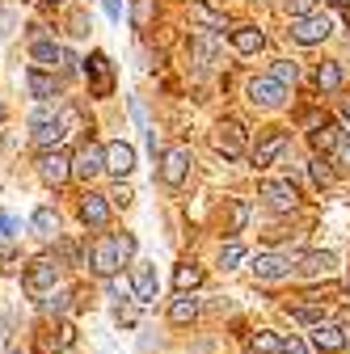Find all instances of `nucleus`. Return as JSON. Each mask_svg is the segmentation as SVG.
<instances>
[{
	"label": "nucleus",
	"instance_id": "obj_1",
	"mask_svg": "<svg viewBox=\"0 0 350 354\" xmlns=\"http://www.w3.org/2000/svg\"><path fill=\"white\" fill-rule=\"evenodd\" d=\"M30 136H34V144L42 148V152H55L59 148V140L68 136V127H64V114L59 110H34L30 114Z\"/></svg>",
	"mask_w": 350,
	"mask_h": 354
},
{
	"label": "nucleus",
	"instance_id": "obj_2",
	"mask_svg": "<svg viewBox=\"0 0 350 354\" xmlns=\"http://www.w3.org/2000/svg\"><path fill=\"white\" fill-rule=\"evenodd\" d=\"M190 165H194V160H190V148H186V144H173V148H165V156H160V182L178 190V186L186 182Z\"/></svg>",
	"mask_w": 350,
	"mask_h": 354
},
{
	"label": "nucleus",
	"instance_id": "obj_3",
	"mask_svg": "<svg viewBox=\"0 0 350 354\" xmlns=\"http://www.w3.org/2000/svg\"><path fill=\"white\" fill-rule=\"evenodd\" d=\"M55 279H59V261L55 257H34L30 266H26V291L30 295H47L51 287H55Z\"/></svg>",
	"mask_w": 350,
	"mask_h": 354
},
{
	"label": "nucleus",
	"instance_id": "obj_4",
	"mask_svg": "<svg viewBox=\"0 0 350 354\" xmlns=\"http://www.w3.org/2000/svg\"><path fill=\"white\" fill-rule=\"evenodd\" d=\"M329 30H333L329 17H325V13H313V17H291V30H287V34L300 42V47H317V42L329 38Z\"/></svg>",
	"mask_w": 350,
	"mask_h": 354
},
{
	"label": "nucleus",
	"instance_id": "obj_5",
	"mask_svg": "<svg viewBox=\"0 0 350 354\" xmlns=\"http://www.w3.org/2000/svg\"><path fill=\"white\" fill-rule=\"evenodd\" d=\"M249 102L261 110H279L287 102V84H279L275 76H253L249 80Z\"/></svg>",
	"mask_w": 350,
	"mask_h": 354
},
{
	"label": "nucleus",
	"instance_id": "obj_6",
	"mask_svg": "<svg viewBox=\"0 0 350 354\" xmlns=\"http://www.w3.org/2000/svg\"><path fill=\"white\" fill-rule=\"evenodd\" d=\"M295 270V257L291 253H257L253 257V274L261 279V283H279V279H287Z\"/></svg>",
	"mask_w": 350,
	"mask_h": 354
},
{
	"label": "nucleus",
	"instance_id": "obj_7",
	"mask_svg": "<svg viewBox=\"0 0 350 354\" xmlns=\"http://www.w3.org/2000/svg\"><path fill=\"white\" fill-rule=\"evenodd\" d=\"M215 152H220L224 160H237L245 152V127L237 118H224L220 127H215Z\"/></svg>",
	"mask_w": 350,
	"mask_h": 354
},
{
	"label": "nucleus",
	"instance_id": "obj_8",
	"mask_svg": "<svg viewBox=\"0 0 350 354\" xmlns=\"http://www.w3.org/2000/svg\"><path fill=\"white\" fill-rule=\"evenodd\" d=\"M89 261H93V274H102V279H114V274H118V266H122L118 241H114V236H102V241H93V253H89Z\"/></svg>",
	"mask_w": 350,
	"mask_h": 354
},
{
	"label": "nucleus",
	"instance_id": "obj_9",
	"mask_svg": "<svg viewBox=\"0 0 350 354\" xmlns=\"http://www.w3.org/2000/svg\"><path fill=\"white\" fill-rule=\"evenodd\" d=\"M38 177H42V182H47V186H64L68 182V177H72V156L68 152H42L38 156Z\"/></svg>",
	"mask_w": 350,
	"mask_h": 354
},
{
	"label": "nucleus",
	"instance_id": "obj_10",
	"mask_svg": "<svg viewBox=\"0 0 350 354\" xmlns=\"http://www.w3.org/2000/svg\"><path fill=\"white\" fill-rule=\"evenodd\" d=\"M84 72H89V80H93V97H110L114 93V64H110L106 51H93L89 64H84Z\"/></svg>",
	"mask_w": 350,
	"mask_h": 354
},
{
	"label": "nucleus",
	"instance_id": "obj_11",
	"mask_svg": "<svg viewBox=\"0 0 350 354\" xmlns=\"http://www.w3.org/2000/svg\"><path fill=\"white\" fill-rule=\"evenodd\" d=\"M261 203H266L270 211H295L300 207V190L287 182H261Z\"/></svg>",
	"mask_w": 350,
	"mask_h": 354
},
{
	"label": "nucleus",
	"instance_id": "obj_12",
	"mask_svg": "<svg viewBox=\"0 0 350 354\" xmlns=\"http://www.w3.org/2000/svg\"><path fill=\"white\" fill-rule=\"evenodd\" d=\"M102 169H106V148H98V144H84V148L72 156V173L84 177V182H89V177H98Z\"/></svg>",
	"mask_w": 350,
	"mask_h": 354
},
{
	"label": "nucleus",
	"instance_id": "obj_13",
	"mask_svg": "<svg viewBox=\"0 0 350 354\" xmlns=\"http://www.w3.org/2000/svg\"><path fill=\"white\" fill-rule=\"evenodd\" d=\"M131 291H136V304L156 299V270H152L148 261H136V266H131Z\"/></svg>",
	"mask_w": 350,
	"mask_h": 354
},
{
	"label": "nucleus",
	"instance_id": "obj_14",
	"mask_svg": "<svg viewBox=\"0 0 350 354\" xmlns=\"http://www.w3.org/2000/svg\"><path fill=\"white\" fill-rule=\"evenodd\" d=\"M283 152H287V131H270L266 140H257V148H253V165H257V169H266V165H275Z\"/></svg>",
	"mask_w": 350,
	"mask_h": 354
},
{
	"label": "nucleus",
	"instance_id": "obj_15",
	"mask_svg": "<svg viewBox=\"0 0 350 354\" xmlns=\"http://www.w3.org/2000/svg\"><path fill=\"white\" fill-rule=\"evenodd\" d=\"M106 169H110L114 177H127L131 169H136V148H131V144H122V140L106 144Z\"/></svg>",
	"mask_w": 350,
	"mask_h": 354
},
{
	"label": "nucleus",
	"instance_id": "obj_16",
	"mask_svg": "<svg viewBox=\"0 0 350 354\" xmlns=\"http://www.w3.org/2000/svg\"><path fill=\"white\" fill-rule=\"evenodd\" d=\"M295 270H300L304 279L333 274V253H321V249H313V253H300V257H295Z\"/></svg>",
	"mask_w": 350,
	"mask_h": 354
},
{
	"label": "nucleus",
	"instance_id": "obj_17",
	"mask_svg": "<svg viewBox=\"0 0 350 354\" xmlns=\"http://www.w3.org/2000/svg\"><path fill=\"white\" fill-rule=\"evenodd\" d=\"M26 88H30V97H38V102L59 97V80H55L51 72H42V68H30V72H26Z\"/></svg>",
	"mask_w": 350,
	"mask_h": 354
},
{
	"label": "nucleus",
	"instance_id": "obj_18",
	"mask_svg": "<svg viewBox=\"0 0 350 354\" xmlns=\"http://www.w3.org/2000/svg\"><path fill=\"white\" fill-rule=\"evenodd\" d=\"M80 219H84L89 228H106V224H110V203H106V194H84Z\"/></svg>",
	"mask_w": 350,
	"mask_h": 354
},
{
	"label": "nucleus",
	"instance_id": "obj_19",
	"mask_svg": "<svg viewBox=\"0 0 350 354\" xmlns=\"http://www.w3.org/2000/svg\"><path fill=\"white\" fill-rule=\"evenodd\" d=\"M346 342H350V337H346V329H342V325H333V321H325V325H317V329H313V346H317V350H325V354H338Z\"/></svg>",
	"mask_w": 350,
	"mask_h": 354
},
{
	"label": "nucleus",
	"instance_id": "obj_20",
	"mask_svg": "<svg viewBox=\"0 0 350 354\" xmlns=\"http://www.w3.org/2000/svg\"><path fill=\"white\" fill-rule=\"evenodd\" d=\"M30 55H34L38 68H64V47L51 42V38H34L30 42Z\"/></svg>",
	"mask_w": 350,
	"mask_h": 354
},
{
	"label": "nucleus",
	"instance_id": "obj_21",
	"mask_svg": "<svg viewBox=\"0 0 350 354\" xmlns=\"http://www.w3.org/2000/svg\"><path fill=\"white\" fill-rule=\"evenodd\" d=\"M261 42H266V34H261L257 26H237V30H232V47H237L241 55H257Z\"/></svg>",
	"mask_w": 350,
	"mask_h": 354
},
{
	"label": "nucleus",
	"instance_id": "obj_22",
	"mask_svg": "<svg viewBox=\"0 0 350 354\" xmlns=\"http://www.w3.org/2000/svg\"><path fill=\"white\" fill-rule=\"evenodd\" d=\"M308 136H313V148H317V152H325V156H333V152H338V144H342V131H338V122H329V118H325L317 131H308Z\"/></svg>",
	"mask_w": 350,
	"mask_h": 354
},
{
	"label": "nucleus",
	"instance_id": "obj_23",
	"mask_svg": "<svg viewBox=\"0 0 350 354\" xmlns=\"http://www.w3.org/2000/svg\"><path fill=\"white\" fill-rule=\"evenodd\" d=\"M194 317H199V299H194V295H186V291H182L178 299L169 304V321H173V325H190Z\"/></svg>",
	"mask_w": 350,
	"mask_h": 354
},
{
	"label": "nucleus",
	"instance_id": "obj_24",
	"mask_svg": "<svg viewBox=\"0 0 350 354\" xmlns=\"http://www.w3.org/2000/svg\"><path fill=\"white\" fill-rule=\"evenodd\" d=\"M190 21H199V26H207V30H228V17L215 13L211 5H203V0H194V5H190Z\"/></svg>",
	"mask_w": 350,
	"mask_h": 354
},
{
	"label": "nucleus",
	"instance_id": "obj_25",
	"mask_svg": "<svg viewBox=\"0 0 350 354\" xmlns=\"http://www.w3.org/2000/svg\"><path fill=\"white\" fill-rule=\"evenodd\" d=\"M72 337H76V329H72V325H59L55 337H51V333H42V337H38V350H42V354H55V350L72 346Z\"/></svg>",
	"mask_w": 350,
	"mask_h": 354
},
{
	"label": "nucleus",
	"instance_id": "obj_26",
	"mask_svg": "<svg viewBox=\"0 0 350 354\" xmlns=\"http://www.w3.org/2000/svg\"><path fill=\"white\" fill-rule=\"evenodd\" d=\"M30 224H34V232H38V236H55V232H59V215H55L51 207H38Z\"/></svg>",
	"mask_w": 350,
	"mask_h": 354
},
{
	"label": "nucleus",
	"instance_id": "obj_27",
	"mask_svg": "<svg viewBox=\"0 0 350 354\" xmlns=\"http://www.w3.org/2000/svg\"><path fill=\"white\" fill-rule=\"evenodd\" d=\"M203 283V270H199V266H178V270H173V287H178V291H194Z\"/></svg>",
	"mask_w": 350,
	"mask_h": 354
},
{
	"label": "nucleus",
	"instance_id": "obj_28",
	"mask_svg": "<svg viewBox=\"0 0 350 354\" xmlns=\"http://www.w3.org/2000/svg\"><path fill=\"white\" fill-rule=\"evenodd\" d=\"M317 84H321V93H333V88L342 84V68H338V59H325V64L317 68Z\"/></svg>",
	"mask_w": 350,
	"mask_h": 354
},
{
	"label": "nucleus",
	"instance_id": "obj_29",
	"mask_svg": "<svg viewBox=\"0 0 350 354\" xmlns=\"http://www.w3.org/2000/svg\"><path fill=\"white\" fill-rule=\"evenodd\" d=\"M291 321H304V325H325V308L321 304H300V308H287Z\"/></svg>",
	"mask_w": 350,
	"mask_h": 354
},
{
	"label": "nucleus",
	"instance_id": "obj_30",
	"mask_svg": "<svg viewBox=\"0 0 350 354\" xmlns=\"http://www.w3.org/2000/svg\"><path fill=\"white\" fill-rule=\"evenodd\" d=\"M156 17V0H136V9H131V26L136 30H148Z\"/></svg>",
	"mask_w": 350,
	"mask_h": 354
},
{
	"label": "nucleus",
	"instance_id": "obj_31",
	"mask_svg": "<svg viewBox=\"0 0 350 354\" xmlns=\"http://www.w3.org/2000/svg\"><path fill=\"white\" fill-rule=\"evenodd\" d=\"M279 346H283V337H279V333H270V329L253 333V354H279Z\"/></svg>",
	"mask_w": 350,
	"mask_h": 354
},
{
	"label": "nucleus",
	"instance_id": "obj_32",
	"mask_svg": "<svg viewBox=\"0 0 350 354\" xmlns=\"http://www.w3.org/2000/svg\"><path fill=\"white\" fill-rule=\"evenodd\" d=\"M270 76H275L279 84H295V80H300V64H291V59H275Z\"/></svg>",
	"mask_w": 350,
	"mask_h": 354
},
{
	"label": "nucleus",
	"instance_id": "obj_33",
	"mask_svg": "<svg viewBox=\"0 0 350 354\" xmlns=\"http://www.w3.org/2000/svg\"><path fill=\"white\" fill-rule=\"evenodd\" d=\"M241 261H245V249H241L237 241H228V245L220 249V266H224V270H237Z\"/></svg>",
	"mask_w": 350,
	"mask_h": 354
},
{
	"label": "nucleus",
	"instance_id": "obj_34",
	"mask_svg": "<svg viewBox=\"0 0 350 354\" xmlns=\"http://www.w3.org/2000/svg\"><path fill=\"white\" fill-rule=\"evenodd\" d=\"M308 173H313V182H317V186H321V190H325V186H329V182H333V173H329V169H325V160H321V156H317V160H313V165H308Z\"/></svg>",
	"mask_w": 350,
	"mask_h": 354
},
{
	"label": "nucleus",
	"instance_id": "obj_35",
	"mask_svg": "<svg viewBox=\"0 0 350 354\" xmlns=\"http://www.w3.org/2000/svg\"><path fill=\"white\" fill-rule=\"evenodd\" d=\"M64 308H68V291H51L42 299V313H64Z\"/></svg>",
	"mask_w": 350,
	"mask_h": 354
},
{
	"label": "nucleus",
	"instance_id": "obj_36",
	"mask_svg": "<svg viewBox=\"0 0 350 354\" xmlns=\"http://www.w3.org/2000/svg\"><path fill=\"white\" fill-rule=\"evenodd\" d=\"M279 354H308V342H304V337H283V346H279Z\"/></svg>",
	"mask_w": 350,
	"mask_h": 354
},
{
	"label": "nucleus",
	"instance_id": "obj_37",
	"mask_svg": "<svg viewBox=\"0 0 350 354\" xmlns=\"http://www.w3.org/2000/svg\"><path fill=\"white\" fill-rule=\"evenodd\" d=\"M333 156H338V165H342V169H350V131H342V144H338V152H333Z\"/></svg>",
	"mask_w": 350,
	"mask_h": 354
},
{
	"label": "nucleus",
	"instance_id": "obj_38",
	"mask_svg": "<svg viewBox=\"0 0 350 354\" xmlns=\"http://www.w3.org/2000/svg\"><path fill=\"white\" fill-rule=\"evenodd\" d=\"M245 219H249V207H245V203H232V232L245 228Z\"/></svg>",
	"mask_w": 350,
	"mask_h": 354
},
{
	"label": "nucleus",
	"instance_id": "obj_39",
	"mask_svg": "<svg viewBox=\"0 0 350 354\" xmlns=\"http://www.w3.org/2000/svg\"><path fill=\"white\" fill-rule=\"evenodd\" d=\"M291 17H313V0H291Z\"/></svg>",
	"mask_w": 350,
	"mask_h": 354
},
{
	"label": "nucleus",
	"instance_id": "obj_40",
	"mask_svg": "<svg viewBox=\"0 0 350 354\" xmlns=\"http://www.w3.org/2000/svg\"><path fill=\"white\" fill-rule=\"evenodd\" d=\"M118 241V253H122V261L131 257V253H136V236H114Z\"/></svg>",
	"mask_w": 350,
	"mask_h": 354
},
{
	"label": "nucleus",
	"instance_id": "obj_41",
	"mask_svg": "<svg viewBox=\"0 0 350 354\" xmlns=\"http://www.w3.org/2000/svg\"><path fill=\"white\" fill-rule=\"evenodd\" d=\"M13 228H17V219H13V215H5V211H0V236H9Z\"/></svg>",
	"mask_w": 350,
	"mask_h": 354
},
{
	"label": "nucleus",
	"instance_id": "obj_42",
	"mask_svg": "<svg viewBox=\"0 0 350 354\" xmlns=\"http://www.w3.org/2000/svg\"><path fill=\"white\" fill-rule=\"evenodd\" d=\"M110 198H114V203H118V207H127V203H131V190H127V186H118V190H114V194H110Z\"/></svg>",
	"mask_w": 350,
	"mask_h": 354
},
{
	"label": "nucleus",
	"instance_id": "obj_43",
	"mask_svg": "<svg viewBox=\"0 0 350 354\" xmlns=\"http://www.w3.org/2000/svg\"><path fill=\"white\" fill-rule=\"evenodd\" d=\"M76 68H80V64H76V55H72V51H64V68H59V72H76Z\"/></svg>",
	"mask_w": 350,
	"mask_h": 354
},
{
	"label": "nucleus",
	"instance_id": "obj_44",
	"mask_svg": "<svg viewBox=\"0 0 350 354\" xmlns=\"http://www.w3.org/2000/svg\"><path fill=\"white\" fill-rule=\"evenodd\" d=\"M102 5H106V13H110V17H118V0H102Z\"/></svg>",
	"mask_w": 350,
	"mask_h": 354
},
{
	"label": "nucleus",
	"instance_id": "obj_45",
	"mask_svg": "<svg viewBox=\"0 0 350 354\" xmlns=\"http://www.w3.org/2000/svg\"><path fill=\"white\" fill-rule=\"evenodd\" d=\"M342 17H346V26H350V9H342Z\"/></svg>",
	"mask_w": 350,
	"mask_h": 354
},
{
	"label": "nucleus",
	"instance_id": "obj_46",
	"mask_svg": "<svg viewBox=\"0 0 350 354\" xmlns=\"http://www.w3.org/2000/svg\"><path fill=\"white\" fill-rule=\"evenodd\" d=\"M42 5H59V0H42Z\"/></svg>",
	"mask_w": 350,
	"mask_h": 354
},
{
	"label": "nucleus",
	"instance_id": "obj_47",
	"mask_svg": "<svg viewBox=\"0 0 350 354\" xmlns=\"http://www.w3.org/2000/svg\"><path fill=\"white\" fill-rule=\"evenodd\" d=\"M0 118H5V106H0Z\"/></svg>",
	"mask_w": 350,
	"mask_h": 354
},
{
	"label": "nucleus",
	"instance_id": "obj_48",
	"mask_svg": "<svg viewBox=\"0 0 350 354\" xmlns=\"http://www.w3.org/2000/svg\"><path fill=\"white\" fill-rule=\"evenodd\" d=\"M346 114H350V102H346Z\"/></svg>",
	"mask_w": 350,
	"mask_h": 354
},
{
	"label": "nucleus",
	"instance_id": "obj_49",
	"mask_svg": "<svg viewBox=\"0 0 350 354\" xmlns=\"http://www.w3.org/2000/svg\"><path fill=\"white\" fill-rule=\"evenodd\" d=\"M346 5H350V0H346Z\"/></svg>",
	"mask_w": 350,
	"mask_h": 354
},
{
	"label": "nucleus",
	"instance_id": "obj_50",
	"mask_svg": "<svg viewBox=\"0 0 350 354\" xmlns=\"http://www.w3.org/2000/svg\"><path fill=\"white\" fill-rule=\"evenodd\" d=\"M17 354H21V350H17Z\"/></svg>",
	"mask_w": 350,
	"mask_h": 354
}]
</instances>
